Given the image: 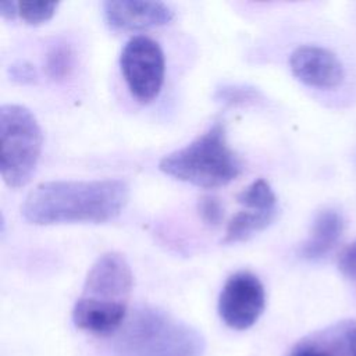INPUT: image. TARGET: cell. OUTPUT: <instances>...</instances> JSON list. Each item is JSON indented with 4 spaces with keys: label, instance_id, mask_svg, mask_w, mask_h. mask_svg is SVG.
I'll use <instances>...</instances> for the list:
<instances>
[{
    "label": "cell",
    "instance_id": "52a82bcc",
    "mask_svg": "<svg viewBox=\"0 0 356 356\" xmlns=\"http://www.w3.org/2000/svg\"><path fill=\"white\" fill-rule=\"evenodd\" d=\"M266 306L261 281L250 271H236L224 284L218 298V314L234 330L252 327Z\"/></svg>",
    "mask_w": 356,
    "mask_h": 356
},
{
    "label": "cell",
    "instance_id": "4fadbf2b",
    "mask_svg": "<svg viewBox=\"0 0 356 356\" xmlns=\"http://www.w3.org/2000/svg\"><path fill=\"white\" fill-rule=\"evenodd\" d=\"M74 50L67 42L51 44L44 56V70L50 79L64 81L70 76L74 68Z\"/></svg>",
    "mask_w": 356,
    "mask_h": 356
},
{
    "label": "cell",
    "instance_id": "ffe728a7",
    "mask_svg": "<svg viewBox=\"0 0 356 356\" xmlns=\"http://www.w3.org/2000/svg\"><path fill=\"white\" fill-rule=\"evenodd\" d=\"M0 15L6 19H14L18 17V1L3 0L0 1Z\"/></svg>",
    "mask_w": 356,
    "mask_h": 356
},
{
    "label": "cell",
    "instance_id": "7a4b0ae2",
    "mask_svg": "<svg viewBox=\"0 0 356 356\" xmlns=\"http://www.w3.org/2000/svg\"><path fill=\"white\" fill-rule=\"evenodd\" d=\"M132 284V270L121 253L107 252L99 256L89 268L81 298L74 305V324L97 335L118 331L127 318Z\"/></svg>",
    "mask_w": 356,
    "mask_h": 356
},
{
    "label": "cell",
    "instance_id": "5b68a950",
    "mask_svg": "<svg viewBox=\"0 0 356 356\" xmlns=\"http://www.w3.org/2000/svg\"><path fill=\"white\" fill-rule=\"evenodd\" d=\"M43 145L40 125L21 104L0 107V174L10 188L25 186L33 177Z\"/></svg>",
    "mask_w": 356,
    "mask_h": 356
},
{
    "label": "cell",
    "instance_id": "9a60e30c",
    "mask_svg": "<svg viewBox=\"0 0 356 356\" xmlns=\"http://www.w3.org/2000/svg\"><path fill=\"white\" fill-rule=\"evenodd\" d=\"M214 100L227 106H245L261 102V92L253 86L228 83L216 89Z\"/></svg>",
    "mask_w": 356,
    "mask_h": 356
},
{
    "label": "cell",
    "instance_id": "ac0fdd59",
    "mask_svg": "<svg viewBox=\"0 0 356 356\" xmlns=\"http://www.w3.org/2000/svg\"><path fill=\"white\" fill-rule=\"evenodd\" d=\"M10 78L21 85H31L38 81V71L36 68L26 60L14 61L8 67Z\"/></svg>",
    "mask_w": 356,
    "mask_h": 356
},
{
    "label": "cell",
    "instance_id": "d6986e66",
    "mask_svg": "<svg viewBox=\"0 0 356 356\" xmlns=\"http://www.w3.org/2000/svg\"><path fill=\"white\" fill-rule=\"evenodd\" d=\"M338 267L343 275L356 280V241L342 250L338 260Z\"/></svg>",
    "mask_w": 356,
    "mask_h": 356
},
{
    "label": "cell",
    "instance_id": "30bf717a",
    "mask_svg": "<svg viewBox=\"0 0 356 356\" xmlns=\"http://www.w3.org/2000/svg\"><path fill=\"white\" fill-rule=\"evenodd\" d=\"M356 323H337L298 342L289 356H355Z\"/></svg>",
    "mask_w": 356,
    "mask_h": 356
},
{
    "label": "cell",
    "instance_id": "8fae6325",
    "mask_svg": "<svg viewBox=\"0 0 356 356\" xmlns=\"http://www.w3.org/2000/svg\"><path fill=\"white\" fill-rule=\"evenodd\" d=\"M343 229V220L335 210L320 211L312 224L309 238L299 249L300 257L306 260H318L324 257L337 245Z\"/></svg>",
    "mask_w": 356,
    "mask_h": 356
},
{
    "label": "cell",
    "instance_id": "9c48e42d",
    "mask_svg": "<svg viewBox=\"0 0 356 356\" xmlns=\"http://www.w3.org/2000/svg\"><path fill=\"white\" fill-rule=\"evenodd\" d=\"M289 68L298 81L312 88L332 89L343 81L337 56L320 46L296 47L289 57Z\"/></svg>",
    "mask_w": 356,
    "mask_h": 356
},
{
    "label": "cell",
    "instance_id": "8992f818",
    "mask_svg": "<svg viewBox=\"0 0 356 356\" xmlns=\"http://www.w3.org/2000/svg\"><path fill=\"white\" fill-rule=\"evenodd\" d=\"M120 68L131 95L140 103L154 100L163 86L165 60L160 44L149 36L131 38L120 54Z\"/></svg>",
    "mask_w": 356,
    "mask_h": 356
},
{
    "label": "cell",
    "instance_id": "ba28073f",
    "mask_svg": "<svg viewBox=\"0 0 356 356\" xmlns=\"http://www.w3.org/2000/svg\"><path fill=\"white\" fill-rule=\"evenodd\" d=\"M107 25L115 31H140L167 25L174 11L163 1L108 0L103 4Z\"/></svg>",
    "mask_w": 356,
    "mask_h": 356
},
{
    "label": "cell",
    "instance_id": "277c9868",
    "mask_svg": "<svg viewBox=\"0 0 356 356\" xmlns=\"http://www.w3.org/2000/svg\"><path fill=\"white\" fill-rule=\"evenodd\" d=\"M164 174L199 188H220L236 179L243 167L227 142L225 125L213 122L186 146L165 154L159 163Z\"/></svg>",
    "mask_w": 356,
    "mask_h": 356
},
{
    "label": "cell",
    "instance_id": "2e32d148",
    "mask_svg": "<svg viewBox=\"0 0 356 356\" xmlns=\"http://www.w3.org/2000/svg\"><path fill=\"white\" fill-rule=\"evenodd\" d=\"M57 7V1H18V17L28 25H40L53 18Z\"/></svg>",
    "mask_w": 356,
    "mask_h": 356
},
{
    "label": "cell",
    "instance_id": "44dd1931",
    "mask_svg": "<svg viewBox=\"0 0 356 356\" xmlns=\"http://www.w3.org/2000/svg\"><path fill=\"white\" fill-rule=\"evenodd\" d=\"M355 356H356V355H355Z\"/></svg>",
    "mask_w": 356,
    "mask_h": 356
},
{
    "label": "cell",
    "instance_id": "e0dca14e",
    "mask_svg": "<svg viewBox=\"0 0 356 356\" xmlns=\"http://www.w3.org/2000/svg\"><path fill=\"white\" fill-rule=\"evenodd\" d=\"M197 213L204 224L217 227L224 218V207L218 197L213 195H204L197 200Z\"/></svg>",
    "mask_w": 356,
    "mask_h": 356
},
{
    "label": "cell",
    "instance_id": "3957f363",
    "mask_svg": "<svg viewBox=\"0 0 356 356\" xmlns=\"http://www.w3.org/2000/svg\"><path fill=\"white\" fill-rule=\"evenodd\" d=\"M117 356H202L204 339L197 330L167 312L138 307L118 330Z\"/></svg>",
    "mask_w": 356,
    "mask_h": 356
},
{
    "label": "cell",
    "instance_id": "6da1fadb",
    "mask_svg": "<svg viewBox=\"0 0 356 356\" xmlns=\"http://www.w3.org/2000/svg\"><path fill=\"white\" fill-rule=\"evenodd\" d=\"M128 199L129 185L118 178L49 181L26 195L21 213L35 225L102 224L118 217Z\"/></svg>",
    "mask_w": 356,
    "mask_h": 356
},
{
    "label": "cell",
    "instance_id": "7c38bea8",
    "mask_svg": "<svg viewBox=\"0 0 356 356\" xmlns=\"http://www.w3.org/2000/svg\"><path fill=\"white\" fill-rule=\"evenodd\" d=\"M278 214V209L274 210H246L235 214L228 222L222 243H238L248 241L254 234L266 229Z\"/></svg>",
    "mask_w": 356,
    "mask_h": 356
},
{
    "label": "cell",
    "instance_id": "5bb4252c",
    "mask_svg": "<svg viewBox=\"0 0 356 356\" xmlns=\"http://www.w3.org/2000/svg\"><path fill=\"white\" fill-rule=\"evenodd\" d=\"M238 203L252 210H274L277 209V196L270 184L259 178L248 185L236 195Z\"/></svg>",
    "mask_w": 356,
    "mask_h": 356
}]
</instances>
